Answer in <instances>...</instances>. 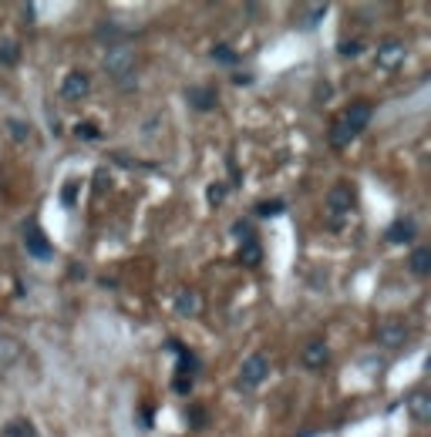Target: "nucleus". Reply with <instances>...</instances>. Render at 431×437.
<instances>
[{
  "instance_id": "16",
  "label": "nucleus",
  "mask_w": 431,
  "mask_h": 437,
  "mask_svg": "<svg viewBox=\"0 0 431 437\" xmlns=\"http://www.w3.org/2000/svg\"><path fill=\"white\" fill-rule=\"evenodd\" d=\"M411 269H415L418 276H428L431 273V249H415V256H411Z\"/></svg>"
},
{
  "instance_id": "13",
  "label": "nucleus",
  "mask_w": 431,
  "mask_h": 437,
  "mask_svg": "<svg viewBox=\"0 0 431 437\" xmlns=\"http://www.w3.org/2000/svg\"><path fill=\"white\" fill-rule=\"evenodd\" d=\"M196 310H199V296L193 289H182L179 300H175V313H179V317H193Z\"/></svg>"
},
{
  "instance_id": "9",
  "label": "nucleus",
  "mask_w": 431,
  "mask_h": 437,
  "mask_svg": "<svg viewBox=\"0 0 431 437\" xmlns=\"http://www.w3.org/2000/svg\"><path fill=\"white\" fill-rule=\"evenodd\" d=\"M401 57H404V47H401L397 40H388L384 47H378V64H381V68H394Z\"/></svg>"
},
{
  "instance_id": "1",
  "label": "nucleus",
  "mask_w": 431,
  "mask_h": 437,
  "mask_svg": "<svg viewBox=\"0 0 431 437\" xmlns=\"http://www.w3.org/2000/svg\"><path fill=\"white\" fill-rule=\"evenodd\" d=\"M105 68H108V75H112V78H125V75H132V68H135V54H132V47H125V44H112V47H108V54H105Z\"/></svg>"
},
{
  "instance_id": "25",
  "label": "nucleus",
  "mask_w": 431,
  "mask_h": 437,
  "mask_svg": "<svg viewBox=\"0 0 431 437\" xmlns=\"http://www.w3.org/2000/svg\"><path fill=\"white\" fill-rule=\"evenodd\" d=\"M10 434H14V437H34V434H31V427H24V421H17V424L10 427Z\"/></svg>"
},
{
  "instance_id": "5",
  "label": "nucleus",
  "mask_w": 431,
  "mask_h": 437,
  "mask_svg": "<svg viewBox=\"0 0 431 437\" xmlns=\"http://www.w3.org/2000/svg\"><path fill=\"white\" fill-rule=\"evenodd\" d=\"M404 340H408V326L404 323H384L381 330H378V343L381 347H404Z\"/></svg>"
},
{
  "instance_id": "2",
  "label": "nucleus",
  "mask_w": 431,
  "mask_h": 437,
  "mask_svg": "<svg viewBox=\"0 0 431 437\" xmlns=\"http://www.w3.org/2000/svg\"><path fill=\"white\" fill-rule=\"evenodd\" d=\"M267 370H270V360L263 357V354H253V357L243 363V370H239V387L253 390V387L267 377Z\"/></svg>"
},
{
  "instance_id": "19",
  "label": "nucleus",
  "mask_w": 431,
  "mask_h": 437,
  "mask_svg": "<svg viewBox=\"0 0 431 437\" xmlns=\"http://www.w3.org/2000/svg\"><path fill=\"white\" fill-rule=\"evenodd\" d=\"M17 57H21L17 44H10V40H7V44H0V64H14Z\"/></svg>"
},
{
  "instance_id": "29",
  "label": "nucleus",
  "mask_w": 431,
  "mask_h": 437,
  "mask_svg": "<svg viewBox=\"0 0 431 437\" xmlns=\"http://www.w3.org/2000/svg\"><path fill=\"white\" fill-rule=\"evenodd\" d=\"M61 199L68 202V205H71V202H75V185H64V192H61Z\"/></svg>"
},
{
  "instance_id": "23",
  "label": "nucleus",
  "mask_w": 431,
  "mask_h": 437,
  "mask_svg": "<svg viewBox=\"0 0 431 437\" xmlns=\"http://www.w3.org/2000/svg\"><path fill=\"white\" fill-rule=\"evenodd\" d=\"M341 54H344V57H357V54H360V44H357V40H344V44H341Z\"/></svg>"
},
{
  "instance_id": "27",
  "label": "nucleus",
  "mask_w": 431,
  "mask_h": 437,
  "mask_svg": "<svg viewBox=\"0 0 431 437\" xmlns=\"http://www.w3.org/2000/svg\"><path fill=\"white\" fill-rule=\"evenodd\" d=\"M233 233H236L239 239H243V242H246V239H253V236H249V226H246V222H236Z\"/></svg>"
},
{
  "instance_id": "7",
  "label": "nucleus",
  "mask_w": 431,
  "mask_h": 437,
  "mask_svg": "<svg viewBox=\"0 0 431 437\" xmlns=\"http://www.w3.org/2000/svg\"><path fill=\"white\" fill-rule=\"evenodd\" d=\"M186 98H189V105H193V108H199V111L216 108V88H209V84L189 88V91H186Z\"/></svg>"
},
{
  "instance_id": "17",
  "label": "nucleus",
  "mask_w": 431,
  "mask_h": 437,
  "mask_svg": "<svg viewBox=\"0 0 431 437\" xmlns=\"http://www.w3.org/2000/svg\"><path fill=\"white\" fill-rule=\"evenodd\" d=\"M388 239L391 242H411L415 239V222H394L388 229Z\"/></svg>"
},
{
  "instance_id": "20",
  "label": "nucleus",
  "mask_w": 431,
  "mask_h": 437,
  "mask_svg": "<svg viewBox=\"0 0 431 437\" xmlns=\"http://www.w3.org/2000/svg\"><path fill=\"white\" fill-rule=\"evenodd\" d=\"M280 212H283V202H280V199L260 202V205H256V215H263V219H267V215H280Z\"/></svg>"
},
{
  "instance_id": "10",
  "label": "nucleus",
  "mask_w": 431,
  "mask_h": 437,
  "mask_svg": "<svg viewBox=\"0 0 431 437\" xmlns=\"http://www.w3.org/2000/svg\"><path fill=\"white\" fill-rule=\"evenodd\" d=\"M327 363V347H323V340H314V343H307L304 347V367H323Z\"/></svg>"
},
{
  "instance_id": "22",
  "label": "nucleus",
  "mask_w": 431,
  "mask_h": 437,
  "mask_svg": "<svg viewBox=\"0 0 431 437\" xmlns=\"http://www.w3.org/2000/svg\"><path fill=\"white\" fill-rule=\"evenodd\" d=\"M78 135L81 138H88V142H95V138H98V124L84 121V124H78Z\"/></svg>"
},
{
  "instance_id": "8",
  "label": "nucleus",
  "mask_w": 431,
  "mask_h": 437,
  "mask_svg": "<svg viewBox=\"0 0 431 437\" xmlns=\"http://www.w3.org/2000/svg\"><path fill=\"white\" fill-rule=\"evenodd\" d=\"M411 417H415L418 424H428L431 421V397L425 394V390L411 394Z\"/></svg>"
},
{
  "instance_id": "12",
  "label": "nucleus",
  "mask_w": 431,
  "mask_h": 437,
  "mask_svg": "<svg viewBox=\"0 0 431 437\" xmlns=\"http://www.w3.org/2000/svg\"><path fill=\"white\" fill-rule=\"evenodd\" d=\"M17 357H21V343L14 336H0V370H7Z\"/></svg>"
},
{
  "instance_id": "14",
  "label": "nucleus",
  "mask_w": 431,
  "mask_h": 437,
  "mask_svg": "<svg viewBox=\"0 0 431 437\" xmlns=\"http://www.w3.org/2000/svg\"><path fill=\"white\" fill-rule=\"evenodd\" d=\"M260 259H263V249H260L253 239H246V242L239 246V263H246V266H260Z\"/></svg>"
},
{
  "instance_id": "18",
  "label": "nucleus",
  "mask_w": 431,
  "mask_h": 437,
  "mask_svg": "<svg viewBox=\"0 0 431 437\" xmlns=\"http://www.w3.org/2000/svg\"><path fill=\"white\" fill-rule=\"evenodd\" d=\"M7 128H10V138L14 142H27L31 138V124H24V121H10Z\"/></svg>"
},
{
  "instance_id": "6",
  "label": "nucleus",
  "mask_w": 431,
  "mask_h": 437,
  "mask_svg": "<svg viewBox=\"0 0 431 437\" xmlns=\"http://www.w3.org/2000/svg\"><path fill=\"white\" fill-rule=\"evenodd\" d=\"M84 94H88V78L81 71H75V75H68V78L61 81V98L64 101H81Z\"/></svg>"
},
{
  "instance_id": "4",
  "label": "nucleus",
  "mask_w": 431,
  "mask_h": 437,
  "mask_svg": "<svg viewBox=\"0 0 431 437\" xmlns=\"http://www.w3.org/2000/svg\"><path fill=\"white\" fill-rule=\"evenodd\" d=\"M371 115H374V108H371L367 101H357V105H351V108H347V115H344V124L351 128L354 135H357V131H364V128H367Z\"/></svg>"
},
{
  "instance_id": "26",
  "label": "nucleus",
  "mask_w": 431,
  "mask_h": 437,
  "mask_svg": "<svg viewBox=\"0 0 431 437\" xmlns=\"http://www.w3.org/2000/svg\"><path fill=\"white\" fill-rule=\"evenodd\" d=\"M175 390H179V394H189V390H193V380H189V377H179V380H175Z\"/></svg>"
},
{
  "instance_id": "21",
  "label": "nucleus",
  "mask_w": 431,
  "mask_h": 437,
  "mask_svg": "<svg viewBox=\"0 0 431 437\" xmlns=\"http://www.w3.org/2000/svg\"><path fill=\"white\" fill-rule=\"evenodd\" d=\"M212 57H216L219 64H233V61H236V51H230L226 44H219V47L212 51Z\"/></svg>"
},
{
  "instance_id": "28",
  "label": "nucleus",
  "mask_w": 431,
  "mask_h": 437,
  "mask_svg": "<svg viewBox=\"0 0 431 437\" xmlns=\"http://www.w3.org/2000/svg\"><path fill=\"white\" fill-rule=\"evenodd\" d=\"M189 417L196 421V427H202V424H206V414H202L199 407H193V410H189Z\"/></svg>"
},
{
  "instance_id": "11",
  "label": "nucleus",
  "mask_w": 431,
  "mask_h": 437,
  "mask_svg": "<svg viewBox=\"0 0 431 437\" xmlns=\"http://www.w3.org/2000/svg\"><path fill=\"white\" fill-rule=\"evenodd\" d=\"M24 242H27V252H31V256H38V259H47V256L54 252V249L47 246V239L40 236L38 229H31V233L24 236Z\"/></svg>"
},
{
  "instance_id": "15",
  "label": "nucleus",
  "mask_w": 431,
  "mask_h": 437,
  "mask_svg": "<svg viewBox=\"0 0 431 437\" xmlns=\"http://www.w3.org/2000/svg\"><path fill=\"white\" fill-rule=\"evenodd\" d=\"M351 138H354V131L347 128V124H344V118H341L337 124H334V128H330V145H334V148H344V145H351Z\"/></svg>"
},
{
  "instance_id": "24",
  "label": "nucleus",
  "mask_w": 431,
  "mask_h": 437,
  "mask_svg": "<svg viewBox=\"0 0 431 437\" xmlns=\"http://www.w3.org/2000/svg\"><path fill=\"white\" fill-rule=\"evenodd\" d=\"M206 196H209V202H223L226 199V185H209Z\"/></svg>"
},
{
  "instance_id": "3",
  "label": "nucleus",
  "mask_w": 431,
  "mask_h": 437,
  "mask_svg": "<svg viewBox=\"0 0 431 437\" xmlns=\"http://www.w3.org/2000/svg\"><path fill=\"white\" fill-rule=\"evenodd\" d=\"M351 205H354V192H351V185H334L330 192H327V209L334 212V222L341 219V215H347L351 212Z\"/></svg>"
}]
</instances>
